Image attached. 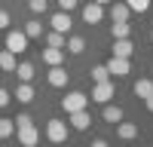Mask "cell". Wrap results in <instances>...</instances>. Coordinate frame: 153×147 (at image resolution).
Wrapping results in <instances>:
<instances>
[{"instance_id": "6da1fadb", "label": "cell", "mask_w": 153, "mask_h": 147, "mask_svg": "<svg viewBox=\"0 0 153 147\" xmlns=\"http://www.w3.org/2000/svg\"><path fill=\"white\" fill-rule=\"evenodd\" d=\"M89 107V95L86 92H68L61 98V110L65 114H76V110H86Z\"/></svg>"}, {"instance_id": "7a4b0ae2", "label": "cell", "mask_w": 153, "mask_h": 147, "mask_svg": "<svg viewBox=\"0 0 153 147\" xmlns=\"http://www.w3.org/2000/svg\"><path fill=\"white\" fill-rule=\"evenodd\" d=\"M6 49L12 55L28 52V37H25V31H6Z\"/></svg>"}, {"instance_id": "3957f363", "label": "cell", "mask_w": 153, "mask_h": 147, "mask_svg": "<svg viewBox=\"0 0 153 147\" xmlns=\"http://www.w3.org/2000/svg\"><path fill=\"white\" fill-rule=\"evenodd\" d=\"M113 92H117V86H113V80L95 83V89H92V101H95V104H110Z\"/></svg>"}, {"instance_id": "277c9868", "label": "cell", "mask_w": 153, "mask_h": 147, "mask_svg": "<svg viewBox=\"0 0 153 147\" xmlns=\"http://www.w3.org/2000/svg\"><path fill=\"white\" fill-rule=\"evenodd\" d=\"M46 138L52 141V144H61L68 138V122L65 120H49L46 122Z\"/></svg>"}, {"instance_id": "5b68a950", "label": "cell", "mask_w": 153, "mask_h": 147, "mask_svg": "<svg viewBox=\"0 0 153 147\" xmlns=\"http://www.w3.org/2000/svg\"><path fill=\"white\" fill-rule=\"evenodd\" d=\"M16 132H19L22 147H34L37 141H40V132H37V126H34V122H28V126H16Z\"/></svg>"}, {"instance_id": "8992f818", "label": "cell", "mask_w": 153, "mask_h": 147, "mask_svg": "<svg viewBox=\"0 0 153 147\" xmlns=\"http://www.w3.org/2000/svg\"><path fill=\"white\" fill-rule=\"evenodd\" d=\"M107 74L110 77H126V74L132 71V65H129V58H117V55H110V61H107Z\"/></svg>"}, {"instance_id": "52a82bcc", "label": "cell", "mask_w": 153, "mask_h": 147, "mask_svg": "<svg viewBox=\"0 0 153 147\" xmlns=\"http://www.w3.org/2000/svg\"><path fill=\"white\" fill-rule=\"evenodd\" d=\"M101 19H104V6H98L95 0L83 6V22H86V24H98Z\"/></svg>"}, {"instance_id": "ba28073f", "label": "cell", "mask_w": 153, "mask_h": 147, "mask_svg": "<svg viewBox=\"0 0 153 147\" xmlns=\"http://www.w3.org/2000/svg\"><path fill=\"white\" fill-rule=\"evenodd\" d=\"M49 24H52V31H58V34H68V31L74 28V22H71V12H55Z\"/></svg>"}, {"instance_id": "9c48e42d", "label": "cell", "mask_w": 153, "mask_h": 147, "mask_svg": "<svg viewBox=\"0 0 153 147\" xmlns=\"http://www.w3.org/2000/svg\"><path fill=\"white\" fill-rule=\"evenodd\" d=\"M68 122H71L76 132H86L89 122H92V117H89V110H76V114H68Z\"/></svg>"}, {"instance_id": "30bf717a", "label": "cell", "mask_w": 153, "mask_h": 147, "mask_svg": "<svg viewBox=\"0 0 153 147\" xmlns=\"http://www.w3.org/2000/svg\"><path fill=\"white\" fill-rule=\"evenodd\" d=\"M61 61H65V49H43V65H49V68H58Z\"/></svg>"}, {"instance_id": "8fae6325", "label": "cell", "mask_w": 153, "mask_h": 147, "mask_svg": "<svg viewBox=\"0 0 153 147\" xmlns=\"http://www.w3.org/2000/svg\"><path fill=\"white\" fill-rule=\"evenodd\" d=\"M132 52H135V46H132L129 37L126 40H113V55L117 58H132Z\"/></svg>"}, {"instance_id": "7c38bea8", "label": "cell", "mask_w": 153, "mask_h": 147, "mask_svg": "<svg viewBox=\"0 0 153 147\" xmlns=\"http://www.w3.org/2000/svg\"><path fill=\"white\" fill-rule=\"evenodd\" d=\"M129 16H132V9L126 6L123 0H120V3L113 0V6H110V19H113V22H129Z\"/></svg>"}, {"instance_id": "4fadbf2b", "label": "cell", "mask_w": 153, "mask_h": 147, "mask_svg": "<svg viewBox=\"0 0 153 147\" xmlns=\"http://www.w3.org/2000/svg\"><path fill=\"white\" fill-rule=\"evenodd\" d=\"M12 74H16L22 83H31V80H34V65H31V61H22V65H16Z\"/></svg>"}, {"instance_id": "5bb4252c", "label": "cell", "mask_w": 153, "mask_h": 147, "mask_svg": "<svg viewBox=\"0 0 153 147\" xmlns=\"http://www.w3.org/2000/svg\"><path fill=\"white\" fill-rule=\"evenodd\" d=\"M117 135H120L123 141H132L135 135H138V126H135V122H123V120H120V122H117Z\"/></svg>"}, {"instance_id": "9a60e30c", "label": "cell", "mask_w": 153, "mask_h": 147, "mask_svg": "<svg viewBox=\"0 0 153 147\" xmlns=\"http://www.w3.org/2000/svg\"><path fill=\"white\" fill-rule=\"evenodd\" d=\"M132 89H135L138 98H150V95H153V80H144V77H141V80H135Z\"/></svg>"}, {"instance_id": "2e32d148", "label": "cell", "mask_w": 153, "mask_h": 147, "mask_svg": "<svg viewBox=\"0 0 153 147\" xmlns=\"http://www.w3.org/2000/svg\"><path fill=\"white\" fill-rule=\"evenodd\" d=\"M110 34H113V40H126V37L132 34V24L129 22H113L110 24Z\"/></svg>"}, {"instance_id": "e0dca14e", "label": "cell", "mask_w": 153, "mask_h": 147, "mask_svg": "<svg viewBox=\"0 0 153 147\" xmlns=\"http://www.w3.org/2000/svg\"><path fill=\"white\" fill-rule=\"evenodd\" d=\"M49 83H52V86H68V71L65 68H49Z\"/></svg>"}, {"instance_id": "ac0fdd59", "label": "cell", "mask_w": 153, "mask_h": 147, "mask_svg": "<svg viewBox=\"0 0 153 147\" xmlns=\"http://www.w3.org/2000/svg\"><path fill=\"white\" fill-rule=\"evenodd\" d=\"M16 98H19L22 104H31V101H34V86H31V83H19Z\"/></svg>"}, {"instance_id": "d6986e66", "label": "cell", "mask_w": 153, "mask_h": 147, "mask_svg": "<svg viewBox=\"0 0 153 147\" xmlns=\"http://www.w3.org/2000/svg\"><path fill=\"white\" fill-rule=\"evenodd\" d=\"M16 65H19V61H16V55H12L9 49H3V52H0V71L12 74V71H16Z\"/></svg>"}, {"instance_id": "ffe728a7", "label": "cell", "mask_w": 153, "mask_h": 147, "mask_svg": "<svg viewBox=\"0 0 153 147\" xmlns=\"http://www.w3.org/2000/svg\"><path fill=\"white\" fill-rule=\"evenodd\" d=\"M65 43H68L65 34H58V31H49V34H46V46H49V49H65Z\"/></svg>"}, {"instance_id": "44dd1931", "label": "cell", "mask_w": 153, "mask_h": 147, "mask_svg": "<svg viewBox=\"0 0 153 147\" xmlns=\"http://www.w3.org/2000/svg\"><path fill=\"white\" fill-rule=\"evenodd\" d=\"M65 46H68L71 55H83V52H86V40H83V37H68Z\"/></svg>"}, {"instance_id": "7402d4cb", "label": "cell", "mask_w": 153, "mask_h": 147, "mask_svg": "<svg viewBox=\"0 0 153 147\" xmlns=\"http://www.w3.org/2000/svg\"><path fill=\"white\" fill-rule=\"evenodd\" d=\"M104 120L117 126V122L123 120V107H120V104H104Z\"/></svg>"}, {"instance_id": "603a6c76", "label": "cell", "mask_w": 153, "mask_h": 147, "mask_svg": "<svg viewBox=\"0 0 153 147\" xmlns=\"http://www.w3.org/2000/svg\"><path fill=\"white\" fill-rule=\"evenodd\" d=\"M25 37H28V40H34V37H43V24L40 22H28V24H25Z\"/></svg>"}, {"instance_id": "cb8c5ba5", "label": "cell", "mask_w": 153, "mask_h": 147, "mask_svg": "<svg viewBox=\"0 0 153 147\" xmlns=\"http://www.w3.org/2000/svg\"><path fill=\"white\" fill-rule=\"evenodd\" d=\"M12 135H16V122L12 120H0V138H12Z\"/></svg>"}, {"instance_id": "d4e9b609", "label": "cell", "mask_w": 153, "mask_h": 147, "mask_svg": "<svg viewBox=\"0 0 153 147\" xmlns=\"http://www.w3.org/2000/svg\"><path fill=\"white\" fill-rule=\"evenodd\" d=\"M126 6H129L132 12H147L150 9V0H123Z\"/></svg>"}, {"instance_id": "484cf974", "label": "cell", "mask_w": 153, "mask_h": 147, "mask_svg": "<svg viewBox=\"0 0 153 147\" xmlns=\"http://www.w3.org/2000/svg\"><path fill=\"white\" fill-rule=\"evenodd\" d=\"M92 80H95V83H104V80H110L107 68H104V65H95V68H92Z\"/></svg>"}, {"instance_id": "4316f807", "label": "cell", "mask_w": 153, "mask_h": 147, "mask_svg": "<svg viewBox=\"0 0 153 147\" xmlns=\"http://www.w3.org/2000/svg\"><path fill=\"white\" fill-rule=\"evenodd\" d=\"M31 12H46V0H28Z\"/></svg>"}, {"instance_id": "83f0119b", "label": "cell", "mask_w": 153, "mask_h": 147, "mask_svg": "<svg viewBox=\"0 0 153 147\" xmlns=\"http://www.w3.org/2000/svg\"><path fill=\"white\" fill-rule=\"evenodd\" d=\"M76 3H80V0H58L61 12H71V9H76Z\"/></svg>"}, {"instance_id": "f1b7e54d", "label": "cell", "mask_w": 153, "mask_h": 147, "mask_svg": "<svg viewBox=\"0 0 153 147\" xmlns=\"http://www.w3.org/2000/svg\"><path fill=\"white\" fill-rule=\"evenodd\" d=\"M3 28H9V12L0 9V31H3Z\"/></svg>"}, {"instance_id": "f546056e", "label": "cell", "mask_w": 153, "mask_h": 147, "mask_svg": "<svg viewBox=\"0 0 153 147\" xmlns=\"http://www.w3.org/2000/svg\"><path fill=\"white\" fill-rule=\"evenodd\" d=\"M12 122H16V126H28V122H31V114H19V120H12Z\"/></svg>"}, {"instance_id": "4dcf8cb0", "label": "cell", "mask_w": 153, "mask_h": 147, "mask_svg": "<svg viewBox=\"0 0 153 147\" xmlns=\"http://www.w3.org/2000/svg\"><path fill=\"white\" fill-rule=\"evenodd\" d=\"M9 101H12V98H9V92H6V89H0V107H6Z\"/></svg>"}, {"instance_id": "1f68e13d", "label": "cell", "mask_w": 153, "mask_h": 147, "mask_svg": "<svg viewBox=\"0 0 153 147\" xmlns=\"http://www.w3.org/2000/svg\"><path fill=\"white\" fill-rule=\"evenodd\" d=\"M92 147H110V144H107L104 138H95V141H92Z\"/></svg>"}, {"instance_id": "d6a6232c", "label": "cell", "mask_w": 153, "mask_h": 147, "mask_svg": "<svg viewBox=\"0 0 153 147\" xmlns=\"http://www.w3.org/2000/svg\"><path fill=\"white\" fill-rule=\"evenodd\" d=\"M144 104H147V110L153 114V95H150V98H144Z\"/></svg>"}, {"instance_id": "836d02e7", "label": "cell", "mask_w": 153, "mask_h": 147, "mask_svg": "<svg viewBox=\"0 0 153 147\" xmlns=\"http://www.w3.org/2000/svg\"><path fill=\"white\" fill-rule=\"evenodd\" d=\"M95 3H98V6H107V3H113V0H95Z\"/></svg>"}, {"instance_id": "e575fe53", "label": "cell", "mask_w": 153, "mask_h": 147, "mask_svg": "<svg viewBox=\"0 0 153 147\" xmlns=\"http://www.w3.org/2000/svg\"><path fill=\"white\" fill-rule=\"evenodd\" d=\"M150 40H153V34H150Z\"/></svg>"}, {"instance_id": "d590c367", "label": "cell", "mask_w": 153, "mask_h": 147, "mask_svg": "<svg viewBox=\"0 0 153 147\" xmlns=\"http://www.w3.org/2000/svg\"><path fill=\"white\" fill-rule=\"evenodd\" d=\"M34 147H37V144H34Z\"/></svg>"}]
</instances>
